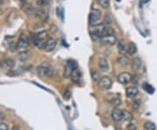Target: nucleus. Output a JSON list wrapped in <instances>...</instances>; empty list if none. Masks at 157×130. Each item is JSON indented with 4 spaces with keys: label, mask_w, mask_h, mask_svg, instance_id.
<instances>
[{
    "label": "nucleus",
    "mask_w": 157,
    "mask_h": 130,
    "mask_svg": "<svg viewBox=\"0 0 157 130\" xmlns=\"http://www.w3.org/2000/svg\"><path fill=\"white\" fill-rule=\"evenodd\" d=\"M36 73L39 77H46V78H51L55 75V71L52 69L51 66H48L46 65H40L37 66L36 68Z\"/></svg>",
    "instance_id": "1"
},
{
    "label": "nucleus",
    "mask_w": 157,
    "mask_h": 130,
    "mask_svg": "<svg viewBox=\"0 0 157 130\" xmlns=\"http://www.w3.org/2000/svg\"><path fill=\"white\" fill-rule=\"evenodd\" d=\"M100 18H101V11L98 9H92L88 17L89 24L92 25H97L99 24Z\"/></svg>",
    "instance_id": "2"
},
{
    "label": "nucleus",
    "mask_w": 157,
    "mask_h": 130,
    "mask_svg": "<svg viewBox=\"0 0 157 130\" xmlns=\"http://www.w3.org/2000/svg\"><path fill=\"white\" fill-rule=\"evenodd\" d=\"M77 67H78V64L75 62L74 60H72V59L67 60L66 66L64 68V73H63L64 78H70L73 71Z\"/></svg>",
    "instance_id": "3"
},
{
    "label": "nucleus",
    "mask_w": 157,
    "mask_h": 130,
    "mask_svg": "<svg viewBox=\"0 0 157 130\" xmlns=\"http://www.w3.org/2000/svg\"><path fill=\"white\" fill-rule=\"evenodd\" d=\"M112 84H113L112 80L108 76H103L99 79V87L101 89L108 90L112 87Z\"/></svg>",
    "instance_id": "4"
},
{
    "label": "nucleus",
    "mask_w": 157,
    "mask_h": 130,
    "mask_svg": "<svg viewBox=\"0 0 157 130\" xmlns=\"http://www.w3.org/2000/svg\"><path fill=\"white\" fill-rule=\"evenodd\" d=\"M30 42H29V39L25 34H21L20 37L18 38L17 42V49H25L28 47Z\"/></svg>",
    "instance_id": "5"
},
{
    "label": "nucleus",
    "mask_w": 157,
    "mask_h": 130,
    "mask_svg": "<svg viewBox=\"0 0 157 130\" xmlns=\"http://www.w3.org/2000/svg\"><path fill=\"white\" fill-rule=\"evenodd\" d=\"M55 46H56V40L53 38L49 37L44 43L43 50H45L46 52H52L55 48Z\"/></svg>",
    "instance_id": "6"
},
{
    "label": "nucleus",
    "mask_w": 157,
    "mask_h": 130,
    "mask_svg": "<svg viewBox=\"0 0 157 130\" xmlns=\"http://www.w3.org/2000/svg\"><path fill=\"white\" fill-rule=\"evenodd\" d=\"M131 81H132V75L127 72L121 73L118 75V81L122 85L128 84Z\"/></svg>",
    "instance_id": "7"
},
{
    "label": "nucleus",
    "mask_w": 157,
    "mask_h": 130,
    "mask_svg": "<svg viewBox=\"0 0 157 130\" xmlns=\"http://www.w3.org/2000/svg\"><path fill=\"white\" fill-rule=\"evenodd\" d=\"M21 10L25 12L27 16H33L35 8L33 7V5L28 4V3H25V4H23V5L21 7Z\"/></svg>",
    "instance_id": "8"
},
{
    "label": "nucleus",
    "mask_w": 157,
    "mask_h": 130,
    "mask_svg": "<svg viewBox=\"0 0 157 130\" xmlns=\"http://www.w3.org/2000/svg\"><path fill=\"white\" fill-rule=\"evenodd\" d=\"M138 93H139L138 88H137L136 87H134V86H132V87H127V89L126 90V96L127 98L133 99V98L137 96Z\"/></svg>",
    "instance_id": "9"
},
{
    "label": "nucleus",
    "mask_w": 157,
    "mask_h": 130,
    "mask_svg": "<svg viewBox=\"0 0 157 130\" xmlns=\"http://www.w3.org/2000/svg\"><path fill=\"white\" fill-rule=\"evenodd\" d=\"M70 79H71L72 81L74 82V83L80 82V79H81V73H80V71L79 70L78 67L75 68L74 70L73 71V73H72L71 76H70Z\"/></svg>",
    "instance_id": "10"
},
{
    "label": "nucleus",
    "mask_w": 157,
    "mask_h": 130,
    "mask_svg": "<svg viewBox=\"0 0 157 130\" xmlns=\"http://www.w3.org/2000/svg\"><path fill=\"white\" fill-rule=\"evenodd\" d=\"M101 41L106 44V45H108V46H113L116 43V37L115 35H112V36H105V37H102L101 39Z\"/></svg>",
    "instance_id": "11"
},
{
    "label": "nucleus",
    "mask_w": 157,
    "mask_h": 130,
    "mask_svg": "<svg viewBox=\"0 0 157 130\" xmlns=\"http://www.w3.org/2000/svg\"><path fill=\"white\" fill-rule=\"evenodd\" d=\"M99 68L100 69V71L102 72H107L108 71V68H109V65H108V61L107 59L105 58H100L99 60Z\"/></svg>",
    "instance_id": "12"
},
{
    "label": "nucleus",
    "mask_w": 157,
    "mask_h": 130,
    "mask_svg": "<svg viewBox=\"0 0 157 130\" xmlns=\"http://www.w3.org/2000/svg\"><path fill=\"white\" fill-rule=\"evenodd\" d=\"M142 62L141 59L139 57H135L134 59H133L131 61V66H132L133 70L134 71H139L141 69Z\"/></svg>",
    "instance_id": "13"
},
{
    "label": "nucleus",
    "mask_w": 157,
    "mask_h": 130,
    "mask_svg": "<svg viewBox=\"0 0 157 130\" xmlns=\"http://www.w3.org/2000/svg\"><path fill=\"white\" fill-rule=\"evenodd\" d=\"M112 119L116 122H121L122 120V111L118 108H115L112 112Z\"/></svg>",
    "instance_id": "14"
},
{
    "label": "nucleus",
    "mask_w": 157,
    "mask_h": 130,
    "mask_svg": "<svg viewBox=\"0 0 157 130\" xmlns=\"http://www.w3.org/2000/svg\"><path fill=\"white\" fill-rule=\"evenodd\" d=\"M101 34H102V37H105V36H112V35H115V32L114 28H112L111 26L106 25L105 27L102 28ZM102 37H101V38H102Z\"/></svg>",
    "instance_id": "15"
},
{
    "label": "nucleus",
    "mask_w": 157,
    "mask_h": 130,
    "mask_svg": "<svg viewBox=\"0 0 157 130\" xmlns=\"http://www.w3.org/2000/svg\"><path fill=\"white\" fill-rule=\"evenodd\" d=\"M1 63H2L1 65L4 68H6V69H11L14 66V60L11 59H5Z\"/></svg>",
    "instance_id": "16"
},
{
    "label": "nucleus",
    "mask_w": 157,
    "mask_h": 130,
    "mask_svg": "<svg viewBox=\"0 0 157 130\" xmlns=\"http://www.w3.org/2000/svg\"><path fill=\"white\" fill-rule=\"evenodd\" d=\"M101 32H102V28L99 30V29H95L93 30L91 33V38L92 40L93 41H97L101 39L102 37V34H101Z\"/></svg>",
    "instance_id": "17"
},
{
    "label": "nucleus",
    "mask_w": 157,
    "mask_h": 130,
    "mask_svg": "<svg viewBox=\"0 0 157 130\" xmlns=\"http://www.w3.org/2000/svg\"><path fill=\"white\" fill-rule=\"evenodd\" d=\"M127 52L129 55H134L137 52V46L133 42H130L128 44V46L127 47Z\"/></svg>",
    "instance_id": "18"
},
{
    "label": "nucleus",
    "mask_w": 157,
    "mask_h": 130,
    "mask_svg": "<svg viewBox=\"0 0 157 130\" xmlns=\"http://www.w3.org/2000/svg\"><path fill=\"white\" fill-rule=\"evenodd\" d=\"M33 37H35V38L38 39L39 40H41L43 41V42H45V41L49 38V35H48V33H47V32L43 31V32H40V33H38L37 34H35Z\"/></svg>",
    "instance_id": "19"
},
{
    "label": "nucleus",
    "mask_w": 157,
    "mask_h": 130,
    "mask_svg": "<svg viewBox=\"0 0 157 130\" xmlns=\"http://www.w3.org/2000/svg\"><path fill=\"white\" fill-rule=\"evenodd\" d=\"M117 47H118V51H119V52H120L121 55H125L126 54V52H127V47H126L123 41H118Z\"/></svg>",
    "instance_id": "20"
},
{
    "label": "nucleus",
    "mask_w": 157,
    "mask_h": 130,
    "mask_svg": "<svg viewBox=\"0 0 157 130\" xmlns=\"http://www.w3.org/2000/svg\"><path fill=\"white\" fill-rule=\"evenodd\" d=\"M29 57H30V52H27V51H23V52H19L18 55H17V59H18L21 62H25V61H26V60L29 59Z\"/></svg>",
    "instance_id": "21"
},
{
    "label": "nucleus",
    "mask_w": 157,
    "mask_h": 130,
    "mask_svg": "<svg viewBox=\"0 0 157 130\" xmlns=\"http://www.w3.org/2000/svg\"><path fill=\"white\" fill-rule=\"evenodd\" d=\"M33 16L35 17H39V18H42L46 16V11L42 8H37L34 11V14Z\"/></svg>",
    "instance_id": "22"
},
{
    "label": "nucleus",
    "mask_w": 157,
    "mask_h": 130,
    "mask_svg": "<svg viewBox=\"0 0 157 130\" xmlns=\"http://www.w3.org/2000/svg\"><path fill=\"white\" fill-rule=\"evenodd\" d=\"M122 120L124 122H131L133 120V114L127 110H122Z\"/></svg>",
    "instance_id": "23"
},
{
    "label": "nucleus",
    "mask_w": 157,
    "mask_h": 130,
    "mask_svg": "<svg viewBox=\"0 0 157 130\" xmlns=\"http://www.w3.org/2000/svg\"><path fill=\"white\" fill-rule=\"evenodd\" d=\"M117 62L121 65H127L128 64V59L125 55H120L117 59Z\"/></svg>",
    "instance_id": "24"
},
{
    "label": "nucleus",
    "mask_w": 157,
    "mask_h": 130,
    "mask_svg": "<svg viewBox=\"0 0 157 130\" xmlns=\"http://www.w3.org/2000/svg\"><path fill=\"white\" fill-rule=\"evenodd\" d=\"M144 128L146 130H156V125L152 122H147L144 124Z\"/></svg>",
    "instance_id": "25"
},
{
    "label": "nucleus",
    "mask_w": 157,
    "mask_h": 130,
    "mask_svg": "<svg viewBox=\"0 0 157 130\" xmlns=\"http://www.w3.org/2000/svg\"><path fill=\"white\" fill-rule=\"evenodd\" d=\"M97 2L99 3V5L102 8L107 9L110 5V1L109 0H97Z\"/></svg>",
    "instance_id": "26"
},
{
    "label": "nucleus",
    "mask_w": 157,
    "mask_h": 130,
    "mask_svg": "<svg viewBox=\"0 0 157 130\" xmlns=\"http://www.w3.org/2000/svg\"><path fill=\"white\" fill-rule=\"evenodd\" d=\"M143 88H144V90H145L147 93H149V94H153L154 91H155L154 87H153L150 84H149V83H144V84H143Z\"/></svg>",
    "instance_id": "27"
},
{
    "label": "nucleus",
    "mask_w": 157,
    "mask_h": 130,
    "mask_svg": "<svg viewBox=\"0 0 157 130\" xmlns=\"http://www.w3.org/2000/svg\"><path fill=\"white\" fill-rule=\"evenodd\" d=\"M110 104L112 105L113 106H118L121 103V99H119V98H113L110 101Z\"/></svg>",
    "instance_id": "28"
},
{
    "label": "nucleus",
    "mask_w": 157,
    "mask_h": 130,
    "mask_svg": "<svg viewBox=\"0 0 157 130\" xmlns=\"http://www.w3.org/2000/svg\"><path fill=\"white\" fill-rule=\"evenodd\" d=\"M91 76L93 81H99V73L96 70H93L92 71Z\"/></svg>",
    "instance_id": "29"
},
{
    "label": "nucleus",
    "mask_w": 157,
    "mask_h": 130,
    "mask_svg": "<svg viewBox=\"0 0 157 130\" xmlns=\"http://www.w3.org/2000/svg\"><path fill=\"white\" fill-rule=\"evenodd\" d=\"M141 106V101L140 100H135L133 103V107L134 110H138Z\"/></svg>",
    "instance_id": "30"
},
{
    "label": "nucleus",
    "mask_w": 157,
    "mask_h": 130,
    "mask_svg": "<svg viewBox=\"0 0 157 130\" xmlns=\"http://www.w3.org/2000/svg\"><path fill=\"white\" fill-rule=\"evenodd\" d=\"M63 97H64V99H65L66 100H68L71 98V92H70V90H66V91H65Z\"/></svg>",
    "instance_id": "31"
},
{
    "label": "nucleus",
    "mask_w": 157,
    "mask_h": 130,
    "mask_svg": "<svg viewBox=\"0 0 157 130\" xmlns=\"http://www.w3.org/2000/svg\"><path fill=\"white\" fill-rule=\"evenodd\" d=\"M127 130H136L137 129V127L134 123H129L127 126Z\"/></svg>",
    "instance_id": "32"
},
{
    "label": "nucleus",
    "mask_w": 157,
    "mask_h": 130,
    "mask_svg": "<svg viewBox=\"0 0 157 130\" xmlns=\"http://www.w3.org/2000/svg\"><path fill=\"white\" fill-rule=\"evenodd\" d=\"M47 4V0H37V5L39 6H45Z\"/></svg>",
    "instance_id": "33"
},
{
    "label": "nucleus",
    "mask_w": 157,
    "mask_h": 130,
    "mask_svg": "<svg viewBox=\"0 0 157 130\" xmlns=\"http://www.w3.org/2000/svg\"><path fill=\"white\" fill-rule=\"evenodd\" d=\"M8 129H9L8 125H7L6 123H4V122L0 123V130H8Z\"/></svg>",
    "instance_id": "34"
},
{
    "label": "nucleus",
    "mask_w": 157,
    "mask_h": 130,
    "mask_svg": "<svg viewBox=\"0 0 157 130\" xmlns=\"http://www.w3.org/2000/svg\"><path fill=\"white\" fill-rule=\"evenodd\" d=\"M104 20H105V24H107V25H109V24L112 23V19L110 18V17L109 16L105 17Z\"/></svg>",
    "instance_id": "35"
},
{
    "label": "nucleus",
    "mask_w": 157,
    "mask_h": 130,
    "mask_svg": "<svg viewBox=\"0 0 157 130\" xmlns=\"http://www.w3.org/2000/svg\"><path fill=\"white\" fill-rule=\"evenodd\" d=\"M21 3H23V4H25V3H27V0H19Z\"/></svg>",
    "instance_id": "36"
}]
</instances>
